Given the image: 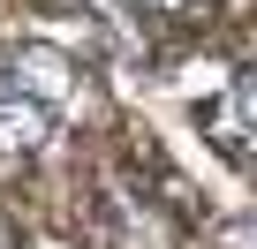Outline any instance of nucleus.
Wrapping results in <instances>:
<instances>
[{"mask_svg":"<svg viewBox=\"0 0 257 249\" xmlns=\"http://www.w3.org/2000/svg\"><path fill=\"white\" fill-rule=\"evenodd\" d=\"M0 68H8V91H23V98L46 106V113H61V98L76 91V68H68V53H53V46H16V53H0Z\"/></svg>","mask_w":257,"mask_h":249,"instance_id":"f257e3e1","label":"nucleus"},{"mask_svg":"<svg viewBox=\"0 0 257 249\" xmlns=\"http://www.w3.org/2000/svg\"><path fill=\"white\" fill-rule=\"evenodd\" d=\"M46 129H53V113L31 106L23 91H8V68H0V151H38Z\"/></svg>","mask_w":257,"mask_h":249,"instance_id":"f03ea898","label":"nucleus"},{"mask_svg":"<svg viewBox=\"0 0 257 249\" xmlns=\"http://www.w3.org/2000/svg\"><path fill=\"white\" fill-rule=\"evenodd\" d=\"M219 136H227V144H234V136H257V61L234 76V98H227V129H219Z\"/></svg>","mask_w":257,"mask_h":249,"instance_id":"7ed1b4c3","label":"nucleus"},{"mask_svg":"<svg viewBox=\"0 0 257 249\" xmlns=\"http://www.w3.org/2000/svg\"><path fill=\"white\" fill-rule=\"evenodd\" d=\"M137 8H152V16H174V23H189V16H212L219 0H137Z\"/></svg>","mask_w":257,"mask_h":249,"instance_id":"20e7f679","label":"nucleus"},{"mask_svg":"<svg viewBox=\"0 0 257 249\" xmlns=\"http://www.w3.org/2000/svg\"><path fill=\"white\" fill-rule=\"evenodd\" d=\"M0 249H23V234H16V226H8V219H0Z\"/></svg>","mask_w":257,"mask_h":249,"instance_id":"39448f33","label":"nucleus"}]
</instances>
